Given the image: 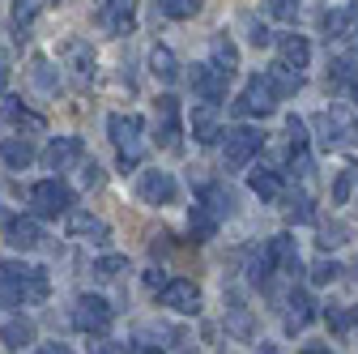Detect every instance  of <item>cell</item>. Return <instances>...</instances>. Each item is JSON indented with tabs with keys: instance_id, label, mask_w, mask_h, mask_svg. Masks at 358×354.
<instances>
[{
	"instance_id": "1",
	"label": "cell",
	"mask_w": 358,
	"mask_h": 354,
	"mask_svg": "<svg viewBox=\"0 0 358 354\" xmlns=\"http://www.w3.org/2000/svg\"><path fill=\"white\" fill-rule=\"evenodd\" d=\"M26 299H48V274L34 264L0 260V307H22Z\"/></svg>"
},
{
	"instance_id": "2",
	"label": "cell",
	"mask_w": 358,
	"mask_h": 354,
	"mask_svg": "<svg viewBox=\"0 0 358 354\" xmlns=\"http://www.w3.org/2000/svg\"><path fill=\"white\" fill-rule=\"evenodd\" d=\"M107 132H111V141H115V150H120V167L132 171V167L141 162V154H145V141H141L145 124H141L137 115H111V120H107Z\"/></svg>"
},
{
	"instance_id": "3",
	"label": "cell",
	"mask_w": 358,
	"mask_h": 354,
	"mask_svg": "<svg viewBox=\"0 0 358 354\" xmlns=\"http://www.w3.org/2000/svg\"><path fill=\"white\" fill-rule=\"evenodd\" d=\"M73 209V188L64 180H38L30 188V213L34 218H60Z\"/></svg>"
},
{
	"instance_id": "4",
	"label": "cell",
	"mask_w": 358,
	"mask_h": 354,
	"mask_svg": "<svg viewBox=\"0 0 358 354\" xmlns=\"http://www.w3.org/2000/svg\"><path fill=\"white\" fill-rule=\"evenodd\" d=\"M278 90H273V81H268V73H256L248 85H243V94L235 103V115H273L278 111Z\"/></svg>"
},
{
	"instance_id": "5",
	"label": "cell",
	"mask_w": 358,
	"mask_h": 354,
	"mask_svg": "<svg viewBox=\"0 0 358 354\" xmlns=\"http://www.w3.org/2000/svg\"><path fill=\"white\" fill-rule=\"evenodd\" d=\"M111 320H115L111 303L99 299V295H81V299L73 303V325H77L81 333H90V337H103V333L111 329Z\"/></svg>"
},
{
	"instance_id": "6",
	"label": "cell",
	"mask_w": 358,
	"mask_h": 354,
	"mask_svg": "<svg viewBox=\"0 0 358 354\" xmlns=\"http://www.w3.org/2000/svg\"><path fill=\"white\" fill-rule=\"evenodd\" d=\"M260 146H264V132H260V128H248V124L231 128V132H227V146H222V154H227V167H231V171L248 167V162L260 154Z\"/></svg>"
},
{
	"instance_id": "7",
	"label": "cell",
	"mask_w": 358,
	"mask_h": 354,
	"mask_svg": "<svg viewBox=\"0 0 358 354\" xmlns=\"http://www.w3.org/2000/svg\"><path fill=\"white\" fill-rule=\"evenodd\" d=\"M316 128H320V146L329 150H341V146H358V124L345 115V111H320L316 115Z\"/></svg>"
},
{
	"instance_id": "8",
	"label": "cell",
	"mask_w": 358,
	"mask_h": 354,
	"mask_svg": "<svg viewBox=\"0 0 358 354\" xmlns=\"http://www.w3.org/2000/svg\"><path fill=\"white\" fill-rule=\"evenodd\" d=\"M158 299H162V307H171V312H184V316L201 312V286L188 282V278H166V286L158 290Z\"/></svg>"
},
{
	"instance_id": "9",
	"label": "cell",
	"mask_w": 358,
	"mask_h": 354,
	"mask_svg": "<svg viewBox=\"0 0 358 354\" xmlns=\"http://www.w3.org/2000/svg\"><path fill=\"white\" fill-rule=\"evenodd\" d=\"M69 235L73 239H85V243H107L111 239V227L103 222L99 213H90V209H69Z\"/></svg>"
},
{
	"instance_id": "10",
	"label": "cell",
	"mask_w": 358,
	"mask_h": 354,
	"mask_svg": "<svg viewBox=\"0 0 358 354\" xmlns=\"http://www.w3.org/2000/svg\"><path fill=\"white\" fill-rule=\"evenodd\" d=\"M179 137H184V128H179V99L162 94L158 99V146L179 150Z\"/></svg>"
},
{
	"instance_id": "11",
	"label": "cell",
	"mask_w": 358,
	"mask_h": 354,
	"mask_svg": "<svg viewBox=\"0 0 358 354\" xmlns=\"http://www.w3.org/2000/svg\"><path fill=\"white\" fill-rule=\"evenodd\" d=\"M192 90H196L201 103H217L227 94V73L217 64H192Z\"/></svg>"
},
{
	"instance_id": "12",
	"label": "cell",
	"mask_w": 358,
	"mask_h": 354,
	"mask_svg": "<svg viewBox=\"0 0 358 354\" xmlns=\"http://www.w3.org/2000/svg\"><path fill=\"white\" fill-rule=\"evenodd\" d=\"M137 197H141L145 205H171V201H175V180H171V171H145L141 184H137Z\"/></svg>"
},
{
	"instance_id": "13",
	"label": "cell",
	"mask_w": 358,
	"mask_h": 354,
	"mask_svg": "<svg viewBox=\"0 0 358 354\" xmlns=\"http://www.w3.org/2000/svg\"><path fill=\"white\" fill-rule=\"evenodd\" d=\"M99 22H103L111 34H128L132 22H137V0H103Z\"/></svg>"
},
{
	"instance_id": "14",
	"label": "cell",
	"mask_w": 358,
	"mask_h": 354,
	"mask_svg": "<svg viewBox=\"0 0 358 354\" xmlns=\"http://www.w3.org/2000/svg\"><path fill=\"white\" fill-rule=\"evenodd\" d=\"M81 137H52V146L43 150V162H48L52 171H69L73 162H81Z\"/></svg>"
},
{
	"instance_id": "15",
	"label": "cell",
	"mask_w": 358,
	"mask_h": 354,
	"mask_svg": "<svg viewBox=\"0 0 358 354\" xmlns=\"http://www.w3.org/2000/svg\"><path fill=\"white\" fill-rule=\"evenodd\" d=\"M192 137L201 146H213L222 137V128H217V103H201L192 107Z\"/></svg>"
},
{
	"instance_id": "16",
	"label": "cell",
	"mask_w": 358,
	"mask_h": 354,
	"mask_svg": "<svg viewBox=\"0 0 358 354\" xmlns=\"http://www.w3.org/2000/svg\"><path fill=\"white\" fill-rule=\"evenodd\" d=\"M5 239H9L17 252H30V248L43 243V227L34 222V218H13V222L5 227Z\"/></svg>"
},
{
	"instance_id": "17",
	"label": "cell",
	"mask_w": 358,
	"mask_h": 354,
	"mask_svg": "<svg viewBox=\"0 0 358 354\" xmlns=\"http://www.w3.org/2000/svg\"><path fill=\"white\" fill-rule=\"evenodd\" d=\"M278 56H282L278 64H286V69L299 73V69H307L311 48H307V38H303V34H282V38H278Z\"/></svg>"
},
{
	"instance_id": "18",
	"label": "cell",
	"mask_w": 358,
	"mask_h": 354,
	"mask_svg": "<svg viewBox=\"0 0 358 354\" xmlns=\"http://www.w3.org/2000/svg\"><path fill=\"white\" fill-rule=\"evenodd\" d=\"M358 30V0L345 9H329L324 13V38H350Z\"/></svg>"
},
{
	"instance_id": "19",
	"label": "cell",
	"mask_w": 358,
	"mask_h": 354,
	"mask_svg": "<svg viewBox=\"0 0 358 354\" xmlns=\"http://www.w3.org/2000/svg\"><path fill=\"white\" fill-rule=\"evenodd\" d=\"M311 320H316V299H311L307 290H294V295H290V312H286V329L299 333V329H307Z\"/></svg>"
},
{
	"instance_id": "20",
	"label": "cell",
	"mask_w": 358,
	"mask_h": 354,
	"mask_svg": "<svg viewBox=\"0 0 358 354\" xmlns=\"http://www.w3.org/2000/svg\"><path fill=\"white\" fill-rule=\"evenodd\" d=\"M248 184H252V192H256L260 201H282V175H278V171L260 167V171L248 175Z\"/></svg>"
},
{
	"instance_id": "21",
	"label": "cell",
	"mask_w": 358,
	"mask_h": 354,
	"mask_svg": "<svg viewBox=\"0 0 358 354\" xmlns=\"http://www.w3.org/2000/svg\"><path fill=\"white\" fill-rule=\"evenodd\" d=\"M268 252H273V260L282 264V269L294 278V274H303V260H299V248H294V239L290 235H278V239H268Z\"/></svg>"
},
{
	"instance_id": "22",
	"label": "cell",
	"mask_w": 358,
	"mask_h": 354,
	"mask_svg": "<svg viewBox=\"0 0 358 354\" xmlns=\"http://www.w3.org/2000/svg\"><path fill=\"white\" fill-rule=\"evenodd\" d=\"M0 158L9 162V171H22L34 162V146L26 137H9V141H0Z\"/></svg>"
},
{
	"instance_id": "23",
	"label": "cell",
	"mask_w": 358,
	"mask_h": 354,
	"mask_svg": "<svg viewBox=\"0 0 358 354\" xmlns=\"http://www.w3.org/2000/svg\"><path fill=\"white\" fill-rule=\"evenodd\" d=\"M188 235H192V243H205V239L217 235V218L205 205H192V213H188Z\"/></svg>"
},
{
	"instance_id": "24",
	"label": "cell",
	"mask_w": 358,
	"mask_h": 354,
	"mask_svg": "<svg viewBox=\"0 0 358 354\" xmlns=\"http://www.w3.org/2000/svg\"><path fill=\"white\" fill-rule=\"evenodd\" d=\"M0 341H5L9 350H26L34 341V325L22 320V316H13V320H5V329H0Z\"/></svg>"
},
{
	"instance_id": "25",
	"label": "cell",
	"mask_w": 358,
	"mask_h": 354,
	"mask_svg": "<svg viewBox=\"0 0 358 354\" xmlns=\"http://www.w3.org/2000/svg\"><path fill=\"white\" fill-rule=\"evenodd\" d=\"M201 205L217 218V222H222V218H227V213H235V197L227 192V188H217V184H209V188H201Z\"/></svg>"
},
{
	"instance_id": "26",
	"label": "cell",
	"mask_w": 358,
	"mask_h": 354,
	"mask_svg": "<svg viewBox=\"0 0 358 354\" xmlns=\"http://www.w3.org/2000/svg\"><path fill=\"white\" fill-rule=\"evenodd\" d=\"M268 81H273L278 99H290V94L303 90V73H294V69H286V64H273V69H268Z\"/></svg>"
},
{
	"instance_id": "27",
	"label": "cell",
	"mask_w": 358,
	"mask_h": 354,
	"mask_svg": "<svg viewBox=\"0 0 358 354\" xmlns=\"http://www.w3.org/2000/svg\"><path fill=\"white\" fill-rule=\"evenodd\" d=\"M150 69H154V77L166 81V85L179 81V60L171 56V48H154V52H150Z\"/></svg>"
},
{
	"instance_id": "28",
	"label": "cell",
	"mask_w": 358,
	"mask_h": 354,
	"mask_svg": "<svg viewBox=\"0 0 358 354\" xmlns=\"http://www.w3.org/2000/svg\"><path fill=\"white\" fill-rule=\"evenodd\" d=\"M273 264H278V260H273V252H268V243H264V248L248 260V282H252V286H264L268 278H273Z\"/></svg>"
},
{
	"instance_id": "29",
	"label": "cell",
	"mask_w": 358,
	"mask_h": 354,
	"mask_svg": "<svg viewBox=\"0 0 358 354\" xmlns=\"http://www.w3.org/2000/svg\"><path fill=\"white\" fill-rule=\"evenodd\" d=\"M213 64H217L222 73H227V77H231V73L239 69V48H235L231 38H222V34L213 38Z\"/></svg>"
},
{
	"instance_id": "30",
	"label": "cell",
	"mask_w": 358,
	"mask_h": 354,
	"mask_svg": "<svg viewBox=\"0 0 358 354\" xmlns=\"http://www.w3.org/2000/svg\"><path fill=\"white\" fill-rule=\"evenodd\" d=\"M286 213L294 218V222H316V201H311L307 192H290L286 197Z\"/></svg>"
},
{
	"instance_id": "31",
	"label": "cell",
	"mask_w": 358,
	"mask_h": 354,
	"mask_svg": "<svg viewBox=\"0 0 358 354\" xmlns=\"http://www.w3.org/2000/svg\"><path fill=\"white\" fill-rule=\"evenodd\" d=\"M120 274H128V256H99L94 260V278H103V282H111V278H120Z\"/></svg>"
},
{
	"instance_id": "32",
	"label": "cell",
	"mask_w": 358,
	"mask_h": 354,
	"mask_svg": "<svg viewBox=\"0 0 358 354\" xmlns=\"http://www.w3.org/2000/svg\"><path fill=\"white\" fill-rule=\"evenodd\" d=\"M201 5H205V0H162V13L175 17V22H188V17L201 13Z\"/></svg>"
},
{
	"instance_id": "33",
	"label": "cell",
	"mask_w": 358,
	"mask_h": 354,
	"mask_svg": "<svg viewBox=\"0 0 358 354\" xmlns=\"http://www.w3.org/2000/svg\"><path fill=\"white\" fill-rule=\"evenodd\" d=\"M38 5H43V0H13V26H17L22 34H26V26L38 17ZM22 34H17V38H22Z\"/></svg>"
},
{
	"instance_id": "34",
	"label": "cell",
	"mask_w": 358,
	"mask_h": 354,
	"mask_svg": "<svg viewBox=\"0 0 358 354\" xmlns=\"http://www.w3.org/2000/svg\"><path fill=\"white\" fill-rule=\"evenodd\" d=\"M5 115H9V120H13L17 128H30V132H38V128H43V120H38V115H30L26 107H17L13 99H9V107H5Z\"/></svg>"
},
{
	"instance_id": "35",
	"label": "cell",
	"mask_w": 358,
	"mask_h": 354,
	"mask_svg": "<svg viewBox=\"0 0 358 354\" xmlns=\"http://www.w3.org/2000/svg\"><path fill=\"white\" fill-rule=\"evenodd\" d=\"M354 180H358V167H350V171H341V175H337V184H333V201H337V205H345V201H350Z\"/></svg>"
},
{
	"instance_id": "36",
	"label": "cell",
	"mask_w": 358,
	"mask_h": 354,
	"mask_svg": "<svg viewBox=\"0 0 358 354\" xmlns=\"http://www.w3.org/2000/svg\"><path fill=\"white\" fill-rule=\"evenodd\" d=\"M345 269L337 260H316V269H311V282H320V286H329V282H337Z\"/></svg>"
},
{
	"instance_id": "37",
	"label": "cell",
	"mask_w": 358,
	"mask_h": 354,
	"mask_svg": "<svg viewBox=\"0 0 358 354\" xmlns=\"http://www.w3.org/2000/svg\"><path fill=\"white\" fill-rule=\"evenodd\" d=\"M34 85H38L43 94H52V90H56V73H52L48 60H34Z\"/></svg>"
},
{
	"instance_id": "38",
	"label": "cell",
	"mask_w": 358,
	"mask_h": 354,
	"mask_svg": "<svg viewBox=\"0 0 358 354\" xmlns=\"http://www.w3.org/2000/svg\"><path fill=\"white\" fill-rule=\"evenodd\" d=\"M290 167H294L299 180H311V171H316V162H311V154H307V150H290Z\"/></svg>"
},
{
	"instance_id": "39",
	"label": "cell",
	"mask_w": 358,
	"mask_h": 354,
	"mask_svg": "<svg viewBox=\"0 0 358 354\" xmlns=\"http://www.w3.org/2000/svg\"><path fill=\"white\" fill-rule=\"evenodd\" d=\"M286 132H290V150H307V124L299 115L286 120Z\"/></svg>"
},
{
	"instance_id": "40",
	"label": "cell",
	"mask_w": 358,
	"mask_h": 354,
	"mask_svg": "<svg viewBox=\"0 0 358 354\" xmlns=\"http://www.w3.org/2000/svg\"><path fill=\"white\" fill-rule=\"evenodd\" d=\"M337 243H345V227L341 222H333V227L320 231V248H337Z\"/></svg>"
},
{
	"instance_id": "41",
	"label": "cell",
	"mask_w": 358,
	"mask_h": 354,
	"mask_svg": "<svg viewBox=\"0 0 358 354\" xmlns=\"http://www.w3.org/2000/svg\"><path fill=\"white\" fill-rule=\"evenodd\" d=\"M248 38L256 43V48H268V43H273V34H268L264 22H248Z\"/></svg>"
},
{
	"instance_id": "42",
	"label": "cell",
	"mask_w": 358,
	"mask_h": 354,
	"mask_svg": "<svg viewBox=\"0 0 358 354\" xmlns=\"http://www.w3.org/2000/svg\"><path fill=\"white\" fill-rule=\"evenodd\" d=\"M294 0H268V13H273V17H282V22H294Z\"/></svg>"
},
{
	"instance_id": "43",
	"label": "cell",
	"mask_w": 358,
	"mask_h": 354,
	"mask_svg": "<svg viewBox=\"0 0 358 354\" xmlns=\"http://www.w3.org/2000/svg\"><path fill=\"white\" fill-rule=\"evenodd\" d=\"M81 184H85V188H99V184H103V167H99V162H85V167H81Z\"/></svg>"
},
{
	"instance_id": "44",
	"label": "cell",
	"mask_w": 358,
	"mask_h": 354,
	"mask_svg": "<svg viewBox=\"0 0 358 354\" xmlns=\"http://www.w3.org/2000/svg\"><path fill=\"white\" fill-rule=\"evenodd\" d=\"M329 325H333L337 333H345V329H350V312H345V307H333V303H329Z\"/></svg>"
},
{
	"instance_id": "45",
	"label": "cell",
	"mask_w": 358,
	"mask_h": 354,
	"mask_svg": "<svg viewBox=\"0 0 358 354\" xmlns=\"http://www.w3.org/2000/svg\"><path fill=\"white\" fill-rule=\"evenodd\" d=\"M145 286H150V290L158 295V290L166 286V274H162V269H150V274H145Z\"/></svg>"
},
{
	"instance_id": "46",
	"label": "cell",
	"mask_w": 358,
	"mask_h": 354,
	"mask_svg": "<svg viewBox=\"0 0 358 354\" xmlns=\"http://www.w3.org/2000/svg\"><path fill=\"white\" fill-rule=\"evenodd\" d=\"M90 354H120V346H107V341H90Z\"/></svg>"
},
{
	"instance_id": "47",
	"label": "cell",
	"mask_w": 358,
	"mask_h": 354,
	"mask_svg": "<svg viewBox=\"0 0 358 354\" xmlns=\"http://www.w3.org/2000/svg\"><path fill=\"white\" fill-rule=\"evenodd\" d=\"M43 354H73L64 341H48V346H43Z\"/></svg>"
},
{
	"instance_id": "48",
	"label": "cell",
	"mask_w": 358,
	"mask_h": 354,
	"mask_svg": "<svg viewBox=\"0 0 358 354\" xmlns=\"http://www.w3.org/2000/svg\"><path fill=\"white\" fill-rule=\"evenodd\" d=\"M5 90H9V69L0 64V99H5Z\"/></svg>"
},
{
	"instance_id": "49",
	"label": "cell",
	"mask_w": 358,
	"mask_h": 354,
	"mask_svg": "<svg viewBox=\"0 0 358 354\" xmlns=\"http://www.w3.org/2000/svg\"><path fill=\"white\" fill-rule=\"evenodd\" d=\"M256 354H282V350H278V346H273V341H264V346H260V350H256Z\"/></svg>"
},
{
	"instance_id": "50",
	"label": "cell",
	"mask_w": 358,
	"mask_h": 354,
	"mask_svg": "<svg viewBox=\"0 0 358 354\" xmlns=\"http://www.w3.org/2000/svg\"><path fill=\"white\" fill-rule=\"evenodd\" d=\"M132 354H162V350H154V346H132Z\"/></svg>"
},
{
	"instance_id": "51",
	"label": "cell",
	"mask_w": 358,
	"mask_h": 354,
	"mask_svg": "<svg viewBox=\"0 0 358 354\" xmlns=\"http://www.w3.org/2000/svg\"><path fill=\"white\" fill-rule=\"evenodd\" d=\"M350 94H354V107H358V77L350 81Z\"/></svg>"
},
{
	"instance_id": "52",
	"label": "cell",
	"mask_w": 358,
	"mask_h": 354,
	"mask_svg": "<svg viewBox=\"0 0 358 354\" xmlns=\"http://www.w3.org/2000/svg\"><path fill=\"white\" fill-rule=\"evenodd\" d=\"M303 354H333V350H324V346H311V350H303Z\"/></svg>"
}]
</instances>
